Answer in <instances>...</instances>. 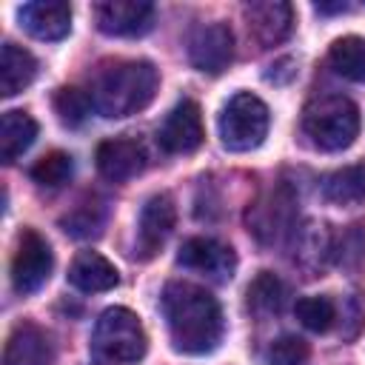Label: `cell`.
<instances>
[{
    "label": "cell",
    "instance_id": "obj_19",
    "mask_svg": "<svg viewBox=\"0 0 365 365\" xmlns=\"http://www.w3.org/2000/svg\"><path fill=\"white\" fill-rule=\"evenodd\" d=\"M319 194L331 205H356L365 200V165H345L319 180Z\"/></svg>",
    "mask_w": 365,
    "mask_h": 365
},
{
    "label": "cell",
    "instance_id": "obj_8",
    "mask_svg": "<svg viewBox=\"0 0 365 365\" xmlns=\"http://www.w3.org/2000/svg\"><path fill=\"white\" fill-rule=\"evenodd\" d=\"M188 60L202 74H220L234 60V34L225 23H202L188 37Z\"/></svg>",
    "mask_w": 365,
    "mask_h": 365
},
{
    "label": "cell",
    "instance_id": "obj_9",
    "mask_svg": "<svg viewBox=\"0 0 365 365\" xmlns=\"http://www.w3.org/2000/svg\"><path fill=\"white\" fill-rule=\"evenodd\" d=\"M205 128H202V111L194 100H180L163 120L157 131V143L168 154H191L202 145Z\"/></svg>",
    "mask_w": 365,
    "mask_h": 365
},
{
    "label": "cell",
    "instance_id": "obj_20",
    "mask_svg": "<svg viewBox=\"0 0 365 365\" xmlns=\"http://www.w3.org/2000/svg\"><path fill=\"white\" fill-rule=\"evenodd\" d=\"M37 137V120L26 111H6L0 117V157L11 165Z\"/></svg>",
    "mask_w": 365,
    "mask_h": 365
},
{
    "label": "cell",
    "instance_id": "obj_12",
    "mask_svg": "<svg viewBox=\"0 0 365 365\" xmlns=\"http://www.w3.org/2000/svg\"><path fill=\"white\" fill-rule=\"evenodd\" d=\"M174 222H177L174 200H171L168 194H154V197H148L145 205H143V211H140L134 254H137L140 259H151V257L165 245V240L171 237Z\"/></svg>",
    "mask_w": 365,
    "mask_h": 365
},
{
    "label": "cell",
    "instance_id": "obj_10",
    "mask_svg": "<svg viewBox=\"0 0 365 365\" xmlns=\"http://www.w3.org/2000/svg\"><path fill=\"white\" fill-rule=\"evenodd\" d=\"M94 20L108 37H140L154 26V6L145 0H103L94 6Z\"/></svg>",
    "mask_w": 365,
    "mask_h": 365
},
{
    "label": "cell",
    "instance_id": "obj_11",
    "mask_svg": "<svg viewBox=\"0 0 365 365\" xmlns=\"http://www.w3.org/2000/svg\"><path fill=\"white\" fill-rule=\"evenodd\" d=\"M177 262L188 271H197L208 279H217V282H225L234 277V268H237V257L231 251V245L214 240V237H191L182 242L180 254H177Z\"/></svg>",
    "mask_w": 365,
    "mask_h": 365
},
{
    "label": "cell",
    "instance_id": "obj_7",
    "mask_svg": "<svg viewBox=\"0 0 365 365\" xmlns=\"http://www.w3.org/2000/svg\"><path fill=\"white\" fill-rule=\"evenodd\" d=\"M294 205L297 200L285 185L268 191L248 208V231H254V237L265 245L282 240L294 231Z\"/></svg>",
    "mask_w": 365,
    "mask_h": 365
},
{
    "label": "cell",
    "instance_id": "obj_29",
    "mask_svg": "<svg viewBox=\"0 0 365 365\" xmlns=\"http://www.w3.org/2000/svg\"><path fill=\"white\" fill-rule=\"evenodd\" d=\"M348 9H351L348 3H314V11H319V14H342Z\"/></svg>",
    "mask_w": 365,
    "mask_h": 365
},
{
    "label": "cell",
    "instance_id": "obj_6",
    "mask_svg": "<svg viewBox=\"0 0 365 365\" xmlns=\"http://www.w3.org/2000/svg\"><path fill=\"white\" fill-rule=\"evenodd\" d=\"M54 268V254L51 245L43 234L34 228H23L17 234L14 257H11V285L17 294H34L37 288L46 285L48 274Z\"/></svg>",
    "mask_w": 365,
    "mask_h": 365
},
{
    "label": "cell",
    "instance_id": "obj_24",
    "mask_svg": "<svg viewBox=\"0 0 365 365\" xmlns=\"http://www.w3.org/2000/svg\"><path fill=\"white\" fill-rule=\"evenodd\" d=\"M51 103H54V111H57L60 123H63V125H68V128L83 125V123L88 120L91 108H94V106H91L88 91H80V88H71V86L57 88Z\"/></svg>",
    "mask_w": 365,
    "mask_h": 365
},
{
    "label": "cell",
    "instance_id": "obj_25",
    "mask_svg": "<svg viewBox=\"0 0 365 365\" xmlns=\"http://www.w3.org/2000/svg\"><path fill=\"white\" fill-rule=\"evenodd\" d=\"M103 222H106V208L100 202H94V200L80 202L71 214H66L60 220L63 231H68L71 237H97Z\"/></svg>",
    "mask_w": 365,
    "mask_h": 365
},
{
    "label": "cell",
    "instance_id": "obj_18",
    "mask_svg": "<svg viewBox=\"0 0 365 365\" xmlns=\"http://www.w3.org/2000/svg\"><path fill=\"white\" fill-rule=\"evenodd\" d=\"M34 77H37L34 54L17 43H3V48H0V94L14 97L23 88H29Z\"/></svg>",
    "mask_w": 365,
    "mask_h": 365
},
{
    "label": "cell",
    "instance_id": "obj_3",
    "mask_svg": "<svg viewBox=\"0 0 365 365\" xmlns=\"http://www.w3.org/2000/svg\"><path fill=\"white\" fill-rule=\"evenodd\" d=\"M148 348L140 317L123 305L106 308L91 334V354L100 365H131L143 359Z\"/></svg>",
    "mask_w": 365,
    "mask_h": 365
},
{
    "label": "cell",
    "instance_id": "obj_26",
    "mask_svg": "<svg viewBox=\"0 0 365 365\" xmlns=\"http://www.w3.org/2000/svg\"><path fill=\"white\" fill-rule=\"evenodd\" d=\"M294 311L297 319L314 334H325L336 322V305L328 297H302Z\"/></svg>",
    "mask_w": 365,
    "mask_h": 365
},
{
    "label": "cell",
    "instance_id": "obj_4",
    "mask_svg": "<svg viewBox=\"0 0 365 365\" xmlns=\"http://www.w3.org/2000/svg\"><path fill=\"white\" fill-rule=\"evenodd\" d=\"M302 131L319 151H342L359 134V108L342 94H325L305 106Z\"/></svg>",
    "mask_w": 365,
    "mask_h": 365
},
{
    "label": "cell",
    "instance_id": "obj_28",
    "mask_svg": "<svg viewBox=\"0 0 365 365\" xmlns=\"http://www.w3.org/2000/svg\"><path fill=\"white\" fill-rule=\"evenodd\" d=\"M265 356H268V365H305L311 356V345L297 334H285L271 342Z\"/></svg>",
    "mask_w": 365,
    "mask_h": 365
},
{
    "label": "cell",
    "instance_id": "obj_2",
    "mask_svg": "<svg viewBox=\"0 0 365 365\" xmlns=\"http://www.w3.org/2000/svg\"><path fill=\"white\" fill-rule=\"evenodd\" d=\"M160 86V74L148 60H114L97 68L88 97L97 114L117 120L143 111Z\"/></svg>",
    "mask_w": 365,
    "mask_h": 365
},
{
    "label": "cell",
    "instance_id": "obj_21",
    "mask_svg": "<svg viewBox=\"0 0 365 365\" xmlns=\"http://www.w3.org/2000/svg\"><path fill=\"white\" fill-rule=\"evenodd\" d=\"M282 302H285V285H282V279H279L277 274H271V271H259V274L248 282V288H245V305H248V311L257 314V317L279 314Z\"/></svg>",
    "mask_w": 365,
    "mask_h": 365
},
{
    "label": "cell",
    "instance_id": "obj_5",
    "mask_svg": "<svg viewBox=\"0 0 365 365\" xmlns=\"http://www.w3.org/2000/svg\"><path fill=\"white\" fill-rule=\"evenodd\" d=\"M268 125H271L268 106L251 91L234 94L222 106L220 120H217L220 140H222V145L228 151H251V148H257L265 140Z\"/></svg>",
    "mask_w": 365,
    "mask_h": 365
},
{
    "label": "cell",
    "instance_id": "obj_27",
    "mask_svg": "<svg viewBox=\"0 0 365 365\" xmlns=\"http://www.w3.org/2000/svg\"><path fill=\"white\" fill-rule=\"evenodd\" d=\"M331 257L336 265L354 268L365 257V225H351L342 234L331 237Z\"/></svg>",
    "mask_w": 365,
    "mask_h": 365
},
{
    "label": "cell",
    "instance_id": "obj_23",
    "mask_svg": "<svg viewBox=\"0 0 365 365\" xmlns=\"http://www.w3.org/2000/svg\"><path fill=\"white\" fill-rule=\"evenodd\" d=\"M71 174H74V160L66 151H48L31 165V180L43 188H60L71 180Z\"/></svg>",
    "mask_w": 365,
    "mask_h": 365
},
{
    "label": "cell",
    "instance_id": "obj_22",
    "mask_svg": "<svg viewBox=\"0 0 365 365\" xmlns=\"http://www.w3.org/2000/svg\"><path fill=\"white\" fill-rule=\"evenodd\" d=\"M328 63L339 77L365 83V37L348 34L334 40L328 48Z\"/></svg>",
    "mask_w": 365,
    "mask_h": 365
},
{
    "label": "cell",
    "instance_id": "obj_1",
    "mask_svg": "<svg viewBox=\"0 0 365 365\" xmlns=\"http://www.w3.org/2000/svg\"><path fill=\"white\" fill-rule=\"evenodd\" d=\"M163 314L171 342L182 354H208L222 339V308L202 285L171 279L163 288Z\"/></svg>",
    "mask_w": 365,
    "mask_h": 365
},
{
    "label": "cell",
    "instance_id": "obj_13",
    "mask_svg": "<svg viewBox=\"0 0 365 365\" xmlns=\"http://www.w3.org/2000/svg\"><path fill=\"white\" fill-rule=\"evenodd\" d=\"M242 14H245L248 34L254 37V43L259 48L279 46L291 34V29H294V9H291V3H282V0L248 3L242 9Z\"/></svg>",
    "mask_w": 365,
    "mask_h": 365
},
{
    "label": "cell",
    "instance_id": "obj_15",
    "mask_svg": "<svg viewBox=\"0 0 365 365\" xmlns=\"http://www.w3.org/2000/svg\"><path fill=\"white\" fill-rule=\"evenodd\" d=\"M3 365H54V342L48 331L34 322L14 325L3 348Z\"/></svg>",
    "mask_w": 365,
    "mask_h": 365
},
{
    "label": "cell",
    "instance_id": "obj_16",
    "mask_svg": "<svg viewBox=\"0 0 365 365\" xmlns=\"http://www.w3.org/2000/svg\"><path fill=\"white\" fill-rule=\"evenodd\" d=\"M20 26L37 40H63L71 31V6L63 0H37L17 9Z\"/></svg>",
    "mask_w": 365,
    "mask_h": 365
},
{
    "label": "cell",
    "instance_id": "obj_14",
    "mask_svg": "<svg viewBox=\"0 0 365 365\" xmlns=\"http://www.w3.org/2000/svg\"><path fill=\"white\" fill-rule=\"evenodd\" d=\"M145 168V148L131 137H111L97 145V171L108 182H125Z\"/></svg>",
    "mask_w": 365,
    "mask_h": 365
},
{
    "label": "cell",
    "instance_id": "obj_17",
    "mask_svg": "<svg viewBox=\"0 0 365 365\" xmlns=\"http://www.w3.org/2000/svg\"><path fill=\"white\" fill-rule=\"evenodd\" d=\"M68 282L83 294H103L120 282V274L103 254L80 251L68 268Z\"/></svg>",
    "mask_w": 365,
    "mask_h": 365
}]
</instances>
